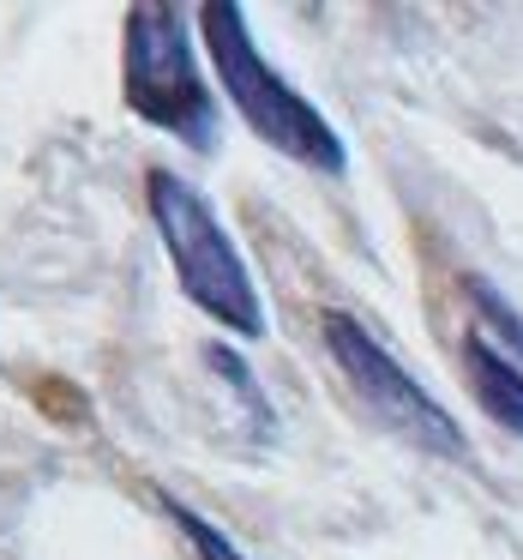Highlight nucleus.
<instances>
[{
	"instance_id": "nucleus-1",
	"label": "nucleus",
	"mask_w": 523,
	"mask_h": 560,
	"mask_svg": "<svg viewBox=\"0 0 523 560\" xmlns=\"http://www.w3.org/2000/svg\"><path fill=\"white\" fill-rule=\"evenodd\" d=\"M199 25H205L211 61H217V79L229 91V103L241 109V121L253 127L265 145H277L283 158L307 163L319 175H343L349 170V151H343L337 127L253 49V31H247V13L235 0H211L199 7Z\"/></svg>"
},
{
	"instance_id": "nucleus-2",
	"label": "nucleus",
	"mask_w": 523,
	"mask_h": 560,
	"mask_svg": "<svg viewBox=\"0 0 523 560\" xmlns=\"http://www.w3.org/2000/svg\"><path fill=\"white\" fill-rule=\"evenodd\" d=\"M145 199H151V223H157L163 247H169L187 302L205 307L211 319H223V326L241 331V338H259V331H265V307H259L253 271H247V259L235 254V242L223 235L211 199L175 170H151Z\"/></svg>"
},
{
	"instance_id": "nucleus-3",
	"label": "nucleus",
	"mask_w": 523,
	"mask_h": 560,
	"mask_svg": "<svg viewBox=\"0 0 523 560\" xmlns=\"http://www.w3.org/2000/svg\"><path fill=\"white\" fill-rule=\"evenodd\" d=\"M127 109L163 133L187 139L193 151L217 145V103L199 79L181 7H133L127 13Z\"/></svg>"
},
{
	"instance_id": "nucleus-4",
	"label": "nucleus",
	"mask_w": 523,
	"mask_h": 560,
	"mask_svg": "<svg viewBox=\"0 0 523 560\" xmlns=\"http://www.w3.org/2000/svg\"><path fill=\"white\" fill-rule=\"evenodd\" d=\"M325 343H331V362L343 368V380L355 386V398L367 404V416L391 428V434L415 440L421 452L451 464H469V440H463L457 416L373 338L355 314H325Z\"/></svg>"
},
{
	"instance_id": "nucleus-5",
	"label": "nucleus",
	"mask_w": 523,
	"mask_h": 560,
	"mask_svg": "<svg viewBox=\"0 0 523 560\" xmlns=\"http://www.w3.org/2000/svg\"><path fill=\"white\" fill-rule=\"evenodd\" d=\"M463 362H469L475 404H482V410L494 416L499 428H511V434L523 440V368L511 362V355L499 350V343L487 338L482 326L463 331Z\"/></svg>"
},
{
	"instance_id": "nucleus-6",
	"label": "nucleus",
	"mask_w": 523,
	"mask_h": 560,
	"mask_svg": "<svg viewBox=\"0 0 523 560\" xmlns=\"http://www.w3.org/2000/svg\"><path fill=\"white\" fill-rule=\"evenodd\" d=\"M463 290H469V302H475V326H482L487 338H494L499 350H506L511 362L523 368V314H518V307H511L487 278H463Z\"/></svg>"
},
{
	"instance_id": "nucleus-7",
	"label": "nucleus",
	"mask_w": 523,
	"mask_h": 560,
	"mask_svg": "<svg viewBox=\"0 0 523 560\" xmlns=\"http://www.w3.org/2000/svg\"><path fill=\"white\" fill-rule=\"evenodd\" d=\"M163 512H169V524L187 536V542H193V555H199V560H247L241 548H235V542H229V536H223L211 518H199V512L187 506V500L163 494Z\"/></svg>"
}]
</instances>
